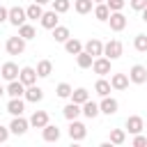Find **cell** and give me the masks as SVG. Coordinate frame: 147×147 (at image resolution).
Returning a JSON list of instances; mask_svg holds the SVG:
<instances>
[{
    "instance_id": "13",
    "label": "cell",
    "mask_w": 147,
    "mask_h": 147,
    "mask_svg": "<svg viewBox=\"0 0 147 147\" xmlns=\"http://www.w3.org/2000/svg\"><path fill=\"white\" fill-rule=\"evenodd\" d=\"M37 78H39V76H37V69H34V67H23V69L18 71V80H21L25 87H28V85H34Z\"/></svg>"
},
{
    "instance_id": "5",
    "label": "cell",
    "mask_w": 147,
    "mask_h": 147,
    "mask_svg": "<svg viewBox=\"0 0 147 147\" xmlns=\"http://www.w3.org/2000/svg\"><path fill=\"white\" fill-rule=\"evenodd\" d=\"M108 25H110V30L113 32H122L124 28H126V16L122 14V11H110V16H108V21H106Z\"/></svg>"
},
{
    "instance_id": "40",
    "label": "cell",
    "mask_w": 147,
    "mask_h": 147,
    "mask_svg": "<svg viewBox=\"0 0 147 147\" xmlns=\"http://www.w3.org/2000/svg\"><path fill=\"white\" fill-rule=\"evenodd\" d=\"M7 140H9V126L0 124V142H7Z\"/></svg>"
},
{
    "instance_id": "33",
    "label": "cell",
    "mask_w": 147,
    "mask_h": 147,
    "mask_svg": "<svg viewBox=\"0 0 147 147\" xmlns=\"http://www.w3.org/2000/svg\"><path fill=\"white\" fill-rule=\"evenodd\" d=\"M126 142V131L124 129H110V145H124Z\"/></svg>"
},
{
    "instance_id": "39",
    "label": "cell",
    "mask_w": 147,
    "mask_h": 147,
    "mask_svg": "<svg viewBox=\"0 0 147 147\" xmlns=\"http://www.w3.org/2000/svg\"><path fill=\"white\" fill-rule=\"evenodd\" d=\"M129 5H131V9L140 11V9H145V7H147V0H129Z\"/></svg>"
},
{
    "instance_id": "12",
    "label": "cell",
    "mask_w": 147,
    "mask_h": 147,
    "mask_svg": "<svg viewBox=\"0 0 147 147\" xmlns=\"http://www.w3.org/2000/svg\"><path fill=\"white\" fill-rule=\"evenodd\" d=\"M18 71H21L18 64H14V62H5V64L0 67V78H5L7 83H9V80H16V78H18Z\"/></svg>"
},
{
    "instance_id": "8",
    "label": "cell",
    "mask_w": 147,
    "mask_h": 147,
    "mask_svg": "<svg viewBox=\"0 0 147 147\" xmlns=\"http://www.w3.org/2000/svg\"><path fill=\"white\" fill-rule=\"evenodd\" d=\"M99 110H101L103 115H115V113L119 110V101H117V99H113L110 94H108V96H101Z\"/></svg>"
},
{
    "instance_id": "43",
    "label": "cell",
    "mask_w": 147,
    "mask_h": 147,
    "mask_svg": "<svg viewBox=\"0 0 147 147\" xmlns=\"http://www.w3.org/2000/svg\"><path fill=\"white\" fill-rule=\"evenodd\" d=\"M32 2H39V5H46V2H51V0H32Z\"/></svg>"
},
{
    "instance_id": "11",
    "label": "cell",
    "mask_w": 147,
    "mask_h": 147,
    "mask_svg": "<svg viewBox=\"0 0 147 147\" xmlns=\"http://www.w3.org/2000/svg\"><path fill=\"white\" fill-rule=\"evenodd\" d=\"M83 51L90 53L92 57H99V55H103V44H101V39L92 37V39H87V41L83 44Z\"/></svg>"
},
{
    "instance_id": "16",
    "label": "cell",
    "mask_w": 147,
    "mask_h": 147,
    "mask_svg": "<svg viewBox=\"0 0 147 147\" xmlns=\"http://www.w3.org/2000/svg\"><path fill=\"white\" fill-rule=\"evenodd\" d=\"M142 129H145V122H142L140 115H131V117H126V131H129L131 136L142 133Z\"/></svg>"
},
{
    "instance_id": "30",
    "label": "cell",
    "mask_w": 147,
    "mask_h": 147,
    "mask_svg": "<svg viewBox=\"0 0 147 147\" xmlns=\"http://www.w3.org/2000/svg\"><path fill=\"white\" fill-rule=\"evenodd\" d=\"M74 9H76V14H90L94 9V2L92 0H74Z\"/></svg>"
},
{
    "instance_id": "35",
    "label": "cell",
    "mask_w": 147,
    "mask_h": 147,
    "mask_svg": "<svg viewBox=\"0 0 147 147\" xmlns=\"http://www.w3.org/2000/svg\"><path fill=\"white\" fill-rule=\"evenodd\" d=\"M51 5H53V9H55L57 14H64V11L71 9V2H69V0H51Z\"/></svg>"
},
{
    "instance_id": "6",
    "label": "cell",
    "mask_w": 147,
    "mask_h": 147,
    "mask_svg": "<svg viewBox=\"0 0 147 147\" xmlns=\"http://www.w3.org/2000/svg\"><path fill=\"white\" fill-rule=\"evenodd\" d=\"M110 62H113V60H108L106 55H99V57H94V62H92V71H94L96 76H108V74H110Z\"/></svg>"
},
{
    "instance_id": "23",
    "label": "cell",
    "mask_w": 147,
    "mask_h": 147,
    "mask_svg": "<svg viewBox=\"0 0 147 147\" xmlns=\"http://www.w3.org/2000/svg\"><path fill=\"white\" fill-rule=\"evenodd\" d=\"M62 115L71 122V119H78V115H80V103H74V101H69L64 108H62Z\"/></svg>"
},
{
    "instance_id": "44",
    "label": "cell",
    "mask_w": 147,
    "mask_h": 147,
    "mask_svg": "<svg viewBox=\"0 0 147 147\" xmlns=\"http://www.w3.org/2000/svg\"><path fill=\"white\" fill-rule=\"evenodd\" d=\"M2 94H5V87H2V85H0V99H2Z\"/></svg>"
},
{
    "instance_id": "7",
    "label": "cell",
    "mask_w": 147,
    "mask_h": 147,
    "mask_svg": "<svg viewBox=\"0 0 147 147\" xmlns=\"http://www.w3.org/2000/svg\"><path fill=\"white\" fill-rule=\"evenodd\" d=\"M25 21H28V16H25V9H23V7H11V9H9L7 23H11L14 28H18V25H23Z\"/></svg>"
},
{
    "instance_id": "19",
    "label": "cell",
    "mask_w": 147,
    "mask_h": 147,
    "mask_svg": "<svg viewBox=\"0 0 147 147\" xmlns=\"http://www.w3.org/2000/svg\"><path fill=\"white\" fill-rule=\"evenodd\" d=\"M80 113H83L87 119H94V117H99V115H101V110H99V103H94L92 99H87V101L80 106Z\"/></svg>"
},
{
    "instance_id": "36",
    "label": "cell",
    "mask_w": 147,
    "mask_h": 147,
    "mask_svg": "<svg viewBox=\"0 0 147 147\" xmlns=\"http://www.w3.org/2000/svg\"><path fill=\"white\" fill-rule=\"evenodd\" d=\"M71 90H74V87H71L69 83H60V85L55 87V92H57L60 99H69V96H71Z\"/></svg>"
},
{
    "instance_id": "38",
    "label": "cell",
    "mask_w": 147,
    "mask_h": 147,
    "mask_svg": "<svg viewBox=\"0 0 147 147\" xmlns=\"http://www.w3.org/2000/svg\"><path fill=\"white\" fill-rule=\"evenodd\" d=\"M145 145H147V136L136 133V138H133V147H145Z\"/></svg>"
},
{
    "instance_id": "17",
    "label": "cell",
    "mask_w": 147,
    "mask_h": 147,
    "mask_svg": "<svg viewBox=\"0 0 147 147\" xmlns=\"http://www.w3.org/2000/svg\"><path fill=\"white\" fill-rule=\"evenodd\" d=\"M129 83H131V80H129V74H113V76H110V87L117 90V92L126 90Z\"/></svg>"
},
{
    "instance_id": "37",
    "label": "cell",
    "mask_w": 147,
    "mask_h": 147,
    "mask_svg": "<svg viewBox=\"0 0 147 147\" xmlns=\"http://www.w3.org/2000/svg\"><path fill=\"white\" fill-rule=\"evenodd\" d=\"M106 5H108L110 11H122L126 2H124V0H106Z\"/></svg>"
},
{
    "instance_id": "27",
    "label": "cell",
    "mask_w": 147,
    "mask_h": 147,
    "mask_svg": "<svg viewBox=\"0 0 147 147\" xmlns=\"http://www.w3.org/2000/svg\"><path fill=\"white\" fill-rule=\"evenodd\" d=\"M110 90H113V87H110V80H106L103 76H99V80L94 83V92H96L99 96H108Z\"/></svg>"
},
{
    "instance_id": "46",
    "label": "cell",
    "mask_w": 147,
    "mask_h": 147,
    "mask_svg": "<svg viewBox=\"0 0 147 147\" xmlns=\"http://www.w3.org/2000/svg\"><path fill=\"white\" fill-rule=\"evenodd\" d=\"M145 136H147V133H145Z\"/></svg>"
},
{
    "instance_id": "26",
    "label": "cell",
    "mask_w": 147,
    "mask_h": 147,
    "mask_svg": "<svg viewBox=\"0 0 147 147\" xmlns=\"http://www.w3.org/2000/svg\"><path fill=\"white\" fill-rule=\"evenodd\" d=\"M53 74V62L51 60H39L37 62V76L39 78H48Z\"/></svg>"
},
{
    "instance_id": "25",
    "label": "cell",
    "mask_w": 147,
    "mask_h": 147,
    "mask_svg": "<svg viewBox=\"0 0 147 147\" xmlns=\"http://www.w3.org/2000/svg\"><path fill=\"white\" fill-rule=\"evenodd\" d=\"M51 32H53V39H55L57 44H64V41H67V39L71 37L69 28H64V25H55V28H53Z\"/></svg>"
},
{
    "instance_id": "41",
    "label": "cell",
    "mask_w": 147,
    "mask_h": 147,
    "mask_svg": "<svg viewBox=\"0 0 147 147\" xmlns=\"http://www.w3.org/2000/svg\"><path fill=\"white\" fill-rule=\"evenodd\" d=\"M7 14H9V9L0 5V25H2V23H7Z\"/></svg>"
},
{
    "instance_id": "42",
    "label": "cell",
    "mask_w": 147,
    "mask_h": 147,
    "mask_svg": "<svg viewBox=\"0 0 147 147\" xmlns=\"http://www.w3.org/2000/svg\"><path fill=\"white\" fill-rule=\"evenodd\" d=\"M140 16H142V21L147 23V7H145V9H140Z\"/></svg>"
},
{
    "instance_id": "29",
    "label": "cell",
    "mask_w": 147,
    "mask_h": 147,
    "mask_svg": "<svg viewBox=\"0 0 147 147\" xmlns=\"http://www.w3.org/2000/svg\"><path fill=\"white\" fill-rule=\"evenodd\" d=\"M41 14H44V9H41V5H39V2H32L30 7H25V16H28L30 21H39V18H41Z\"/></svg>"
},
{
    "instance_id": "1",
    "label": "cell",
    "mask_w": 147,
    "mask_h": 147,
    "mask_svg": "<svg viewBox=\"0 0 147 147\" xmlns=\"http://www.w3.org/2000/svg\"><path fill=\"white\" fill-rule=\"evenodd\" d=\"M5 51H7L9 55H23V53H25V39H23L21 34L9 37V39L5 41Z\"/></svg>"
},
{
    "instance_id": "20",
    "label": "cell",
    "mask_w": 147,
    "mask_h": 147,
    "mask_svg": "<svg viewBox=\"0 0 147 147\" xmlns=\"http://www.w3.org/2000/svg\"><path fill=\"white\" fill-rule=\"evenodd\" d=\"M41 136H44V140H46V142H57V140H60V136H62V131H60L55 124H46V126L41 129Z\"/></svg>"
},
{
    "instance_id": "24",
    "label": "cell",
    "mask_w": 147,
    "mask_h": 147,
    "mask_svg": "<svg viewBox=\"0 0 147 147\" xmlns=\"http://www.w3.org/2000/svg\"><path fill=\"white\" fill-rule=\"evenodd\" d=\"M108 16H110L108 5H106V2H96V5H94V18H96V21H101V23H106V21H108Z\"/></svg>"
},
{
    "instance_id": "34",
    "label": "cell",
    "mask_w": 147,
    "mask_h": 147,
    "mask_svg": "<svg viewBox=\"0 0 147 147\" xmlns=\"http://www.w3.org/2000/svg\"><path fill=\"white\" fill-rule=\"evenodd\" d=\"M133 48H136L138 53H147V34H136Z\"/></svg>"
},
{
    "instance_id": "32",
    "label": "cell",
    "mask_w": 147,
    "mask_h": 147,
    "mask_svg": "<svg viewBox=\"0 0 147 147\" xmlns=\"http://www.w3.org/2000/svg\"><path fill=\"white\" fill-rule=\"evenodd\" d=\"M92 62H94V57H92L90 53H85V51H80V53L76 55V64H78L80 69H90Z\"/></svg>"
},
{
    "instance_id": "18",
    "label": "cell",
    "mask_w": 147,
    "mask_h": 147,
    "mask_svg": "<svg viewBox=\"0 0 147 147\" xmlns=\"http://www.w3.org/2000/svg\"><path fill=\"white\" fill-rule=\"evenodd\" d=\"M28 122H30V126H34V129H44V126L48 124V113H46V110H34Z\"/></svg>"
},
{
    "instance_id": "10",
    "label": "cell",
    "mask_w": 147,
    "mask_h": 147,
    "mask_svg": "<svg viewBox=\"0 0 147 147\" xmlns=\"http://www.w3.org/2000/svg\"><path fill=\"white\" fill-rule=\"evenodd\" d=\"M39 23H41V28H46V30H53L55 25H60V14H57L55 9H51V11H44V14H41V18H39Z\"/></svg>"
},
{
    "instance_id": "45",
    "label": "cell",
    "mask_w": 147,
    "mask_h": 147,
    "mask_svg": "<svg viewBox=\"0 0 147 147\" xmlns=\"http://www.w3.org/2000/svg\"><path fill=\"white\" fill-rule=\"evenodd\" d=\"M92 2H94V5H96V2H106V0H92Z\"/></svg>"
},
{
    "instance_id": "3",
    "label": "cell",
    "mask_w": 147,
    "mask_h": 147,
    "mask_svg": "<svg viewBox=\"0 0 147 147\" xmlns=\"http://www.w3.org/2000/svg\"><path fill=\"white\" fill-rule=\"evenodd\" d=\"M28 129H30V122L23 115H14V119L9 122V133H14V136H23Z\"/></svg>"
},
{
    "instance_id": "31",
    "label": "cell",
    "mask_w": 147,
    "mask_h": 147,
    "mask_svg": "<svg viewBox=\"0 0 147 147\" xmlns=\"http://www.w3.org/2000/svg\"><path fill=\"white\" fill-rule=\"evenodd\" d=\"M18 34H21L25 41H30V39H34V37H37V30H34V28H32V25L25 21L23 25H18Z\"/></svg>"
},
{
    "instance_id": "15",
    "label": "cell",
    "mask_w": 147,
    "mask_h": 147,
    "mask_svg": "<svg viewBox=\"0 0 147 147\" xmlns=\"http://www.w3.org/2000/svg\"><path fill=\"white\" fill-rule=\"evenodd\" d=\"M23 110H25V99H23V96H9L7 113L14 117V115H23Z\"/></svg>"
},
{
    "instance_id": "2",
    "label": "cell",
    "mask_w": 147,
    "mask_h": 147,
    "mask_svg": "<svg viewBox=\"0 0 147 147\" xmlns=\"http://www.w3.org/2000/svg\"><path fill=\"white\" fill-rule=\"evenodd\" d=\"M103 55H106L108 60H117V57H122V41H119V39H110V41H106V44H103Z\"/></svg>"
},
{
    "instance_id": "9",
    "label": "cell",
    "mask_w": 147,
    "mask_h": 147,
    "mask_svg": "<svg viewBox=\"0 0 147 147\" xmlns=\"http://www.w3.org/2000/svg\"><path fill=\"white\" fill-rule=\"evenodd\" d=\"M129 80L136 83V85L147 83V67H142V64H133L131 71H129Z\"/></svg>"
},
{
    "instance_id": "28",
    "label": "cell",
    "mask_w": 147,
    "mask_h": 147,
    "mask_svg": "<svg viewBox=\"0 0 147 147\" xmlns=\"http://www.w3.org/2000/svg\"><path fill=\"white\" fill-rule=\"evenodd\" d=\"M69 99H71L74 103H80V106H83V103L90 99V92H87L85 87H76V90H71V96H69Z\"/></svg>"
},
{
    "instance_id": "21",
    "label": "cell",
    "mask_w": 147,
    "mask_h": 147,
    "mask_svg": "<svg viewBox=\"0 0 147 147\" xmlns=\"http://www.w3.org/2000/svg\"><path fill=\"white\" fill-rule=\"evenodd\" d=\"M5 94H9V96H23L25 94V85L16 78V80H9V85L5 87Z\"/></svg>"
},
{
    "instance_id": "4",
    "label": "cell",
    "mask_w": 147,
    "mask_h": 147,
    "mask_svg": "<svg viewBox=\"0 0 147 147\" xmlns=\"http://www.w3.org/2000/svg\"><path fill=\"white\" fill-rule=\"evenodd\" d=\"M85 136H87L85 124L78 122V119H71V122H69V138L76 140V142H80V140H85Z\"/></svg>"
},
{
    "instance_id": "14",
    "label": "cell",
    "mask_w": 147,
    "mask_h": 147,
    "mask_svg": "<svg viewBox=\"0 0 147 147\" xmlns=\"http://www.w3.org/2000/svg\"><path fill=\"white\" fill-rule=\"evenodd\" d=\"M23 99H25V101H30V103H39V101L44 99V90H41L37 83H34V85H28V87H25Z\"/></svg>"
},
{
    "instance_id": "22",
    "label": "cell",
    "mask_w": 147,
    "mask_h": 147,
    "mask_svg": "<svg viewBox=\"0 0 147 147\" xmlns=\"http://www.w3.org/2000/svg\"><path fill=\"white\" fill-rule=\"evenodd\" d=\"M64 51H67L69 55H78V53L83 51V41L76 39V37H69V39L64 41Z\"/></svg>"
}]
</instances>
